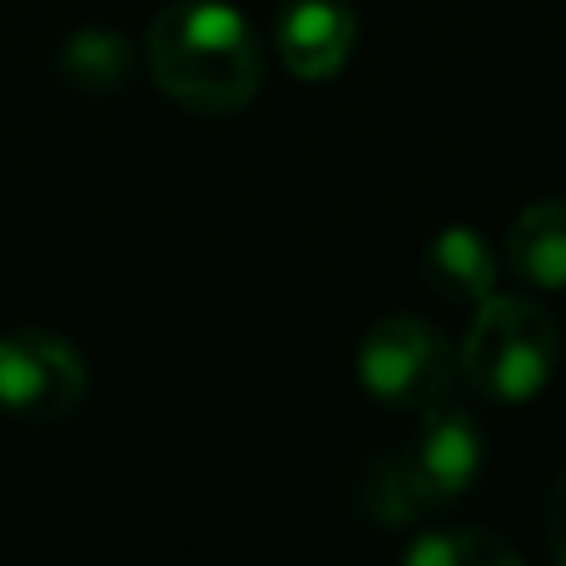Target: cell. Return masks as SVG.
<instances>
[{
	"label": "cell",
	"instance_id": "obj_1",
	"mask_svg": "<svg viewBox=\"0 0 566 566\" xmlns=\"http://www.w3.org/2000/svg\"><path fill=\"white\" fill-rule=\"evenodd\" d=\"M155 85L195 115H234L264 85V45L224 0H175L145 30Z\"/></svg>",
	"mask_w": 566,
	"mask_h": 566
},
{
	"label": "cell",
	"instance_id": "obj_2",
	"mask_svg": "<svg viewBox=\"0 0 566 566\" xmlns=\"http://www.w3.org/2000/svg\"><path fill=\"white\" fill-rule=\"evenodd\" d=\"M562 358L557 318L527 293H488L478 303L468 338L458 348V373L488 402L517 408L547 388Z\"/></svg>",
	"mask_w": 566,
	"mask_h": 566
},
{
	"label": "cell",
	"instance_id": "obj_3",
	"mask_svg": "<svg viewBox=\"0 0 566 566\" xmlns=\"http://www.w3.org/2000/svg\"><path fill=\"white\" fill-rule=\"evenodd\" d=\"M363 392L392 412H422L452 388V343L418 313H388L358 343Z\"/></svg>",
	"mask_w": 566,
	"mask_h": 566
},
{
	"label": "cell",
	"instance_id": "obj_4",
	"mask_svg": "<svg viewBox=\"0 0 566 566\" xmlns=\"http://www.w3.org/2000/svg\"><path fill=\"white\" fill-rule=\"evenodd\" d=\"M90 392V368L55 328L0 333V412L15 422H65Z\"/></svg>",
	"mask_w": 566,
	"mask_h": 566
},
{
	"label": "cell",
	"instance_id": "obj_5",
	"mask_svg": "<svg viewBox=\"0 0 566 566\" xmlns=\"http://www.w3.org/2000/svg\"><path fill=\"white\" fill-rule=\"evenodd\" d=\"M398 468L408 478L418 512L452 507L478 488L482 468H488V442H482L478 418L438 398L432 408L418 412V432L398 448Z\"/></svg>",
	"mask_w": 566,
	"mask_h": 566
},
{
	"label": "cell",
	"instance_id": "obj_6",
	"mask_svg": "<svg viewBox=\"0 0 566 566\" xmlns=\"http://www.w3.org/2000/svg\"><path fill=\"white\" fill-rule=\"evenodd\" d=\"M358 45L353 0H283L279 10V60L298 80H328L348 65Z\"/></svg>",
	"mask_w": 566,
	"mask_h": 566
},
{
	"label": "cell",
	"instance_id": "obj_7",
	"mask_svg": "<svg viewBox=\"0 0 566 566\" xmlns=\"http://www.w3.org/2000/svg\"><path fill=\"white\" fill-rule=\"evenodd\" d=\"M507 269L527 289H566V199H537L507 229Z\"/></svg>",
	"mask_w": 566,
	"mask_h": 566
},
{
	"label": "cell",
	"instance_id": "obj_8",
	"mask_svg": "<svg viewBox=\"0 0 566 566\" xmlns=\"http://www.w3.org/2000/svg\"><path fill=\"white\" fill-rule=\"evenodd\" d=\"M422 283L442 303H482L497 289V259L478 229H442L422 249Z\"/></svg>",
	"mask_w": 566,
	"mask_h": 566
},
{
	"label": "cell",
	"instance_id": "obj_9",
	"mask_svg": "<svg viewBox=\"0 0 566 566\" xmlns=\"http://www.w3.org/2000/svg\"><path fill=\"white\" fill-rule=\"evenodd\" d=\"M55 75L75 95H90V99L119 95L129 85V75H135V45L119 30H99V25L75 30L55 55Z\"/></svg>",
	"mask_w": 566,
	"mask_h": 566
},
{
	"label": "cell",
	"instance_id": "obj_10",
	"mask_svg": "<svg viewBox=\"0 0 566 566\" xmlns=\"http://www.w3.org/2000/svg\"><path fill=\"white\" fill-rule=\"evenodd\" d=\"M408 566H517L522 552L488 527H428L402 552Z\"/></svg>",
	"mask_w": 566,
	"mask_h": 566
},
{
	"label": "cell",
	"instance_id": "obj_11",
	"mask_svg": "<svg viewBox=\"0 0 566 566\" xmlns=\"http://www.w3.org/2000/svg\"><path fill=\"white\" fill-rule=\"evenodd\" d=\"M353 507L373 527H408L412 517H422L408 492V478L398 468V452H378V458L363 462L358 482H353Z\"/></svg>",
	"mask_w": 566,
	"mask_h": 566
},
{
	"label": "cell",
	"instance_id": "obj_12",
	"mask_svg": "<svg viewBox=\"0 0 566 566\" xmlns=\"http://www.w3.org/2000/svg\"><path fill=\"white\" fill-rule=\"evenodd\" d=\"M542 537H547L552 557L566 562V472H557V482L547 488V502H542Z\"/></svg>",
	"mask_w": 566,
	"mask_h": 566
}]
</instances>
